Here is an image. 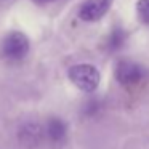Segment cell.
<instances>
[{
    "mask_svg": "<svg viewBox=\"0 0 149 149\" xmlns=\"http://www.w3.org/2000/svg\"><path fill=\"white\" fill-rule=\"evenodd\" d=\"M68 77L75 87L84 93H93L98 90L101 82V74L93 64H74L69 68Z\"/></svg>",
    "mask_w": 149,
    "mask_h": 149,
    "instance_id": "6da1fadb",
    "label": "cell"
},
{
    "mask_svg": "<svg viewBox=\"0 0 149 149\" xmlns=\"http://www.w3.org/2000/svg\"><path fill=\"white\" fill-rule=\"evenodd\" d=\"M29 53V40L23 32L13 31L2 42V55L8 61H21Z\"/></svg>",
    "mask_w": 149,
    "mask_h": 149,
    "instance_id": "7a4b0ae2",
    "label": "cell"
},
{
    "mask_svg": "<svg viewBox=\"0 0 149 149\" xmlns=\"http://www.w3.org/2000/svg\"><path fill=\"white\" fill-rule=\"evenodd\" d=\"M146 75H148L146 69L141 64L130 61V59H122L116 66V80L125 87L139 84Z\"/></svg>",
    "mask_w": 149,
    "mask_h": 149,
    "instance_id": "3957f363",
    "label": "cell"
},
{
    "mask_svg": "<svg viewBox=\"0 0 149 149\" xmlns=\"http://www.w3.org/2000/svg\"><path fill=\"white\" fill-rule=\"evenodd\" d=\"M109 7L111 0H85L79 8V16L87 23H93L101 19L109 10Z\"/></svg>",
    "mask_w": 149,
    "mask_h": 149,
    "instance_id": "277c9868",
    "label": "cell"
},
{
    "mask_svg": "<svg viewBox=\"0 0 149 149\" xmlns=\"http://www.w3.org/2000/svg\"><path fill=\"white\" fill-rule=\"evenodd\" d=\"M18 139L26 148H37L45 139V127H40L34 122L24 123L18 132Z\"/></svg>",
    "mask_w": 149,
    "mask_h": 149,
    "instance_id": "5b68a950",
    "label": "cell"
},
{
    "mask_svg": "<svg viewBox=\"0 0 149 149\" xmlns=\"http://www.w3.org/2000/svg\"><path fill=\"white\" fill-rule=\"evenodd\" d=\"M45 138L53 144H63L68 138V125L61 117H50L45 123Z\"/></svg>",
    "mask_w": 149,
    "mask_h": 149,
    "instance_id": "8992f818",
    "label": "cell"
},
{
    "mask_svg": "<svg viewBox=\"0 0 149 149\" xmlns=\"http://www.w3.org/2000/svg\"><path fill=\"white\" fill-rule=\"evenodd\" d=\"M127 42V32L122 29V27H114L111 31V34L107 36V40H106V48L107 52L114 53V52H119V50L123 48Z\"/></svg>",
    "mask_w": 149,
    "mask_h": 149,
    "instance_id": "52a82bcc",
    "label": "cell"
},
{
    "mask_svg": "<svg viewBox=\"0 0 149 149\" xmlns=\"http://www.w3.org/2000/svg\"><path fill=\"white\" fill-rule=\"evenodd\" d=\"M101 109H103V103L100 100H88L82 106V116L88 117V119H95L96 116H100Z\"/></svg>",
    "mask_w": 149,
    "mask_h": 149,
    "instance_id": "ba28073f",
    "label": "cell"
},
{
    "mask_svg": "<svg viewBox=\"0 0 149 149\" xmlns=\"http://www.w3.org/2000/svg\"><path fill=\"white\" fill-rule=\"evenodd\" d=\"M136 11H138L139 19L144 24H149V0H138Z\"/></svg>",
    "mask_w": 149,
    "mask_h": 149,
    "instance_id": "9c48e42d",
    "label": "cell"
},
{
    "mask_svg": "<svg viewBox=\"0 0 149 149\" xmlns=\"http://www.w3.org/2000/svg\"><path fill=\"white\" fill-rule=\"evenodd\" d=\"M39 2H50V0H39Z\"/></svg>",
    "mask_w": 149,
    "mask_h": 149,
    "instance_id": "30bf717a",
    "label": "cell"
}]
</instances>
